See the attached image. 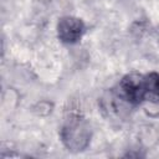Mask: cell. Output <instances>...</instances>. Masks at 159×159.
Returning <instances> with one entry per match:
<instances>
[{"label":"cell","mask_w":159,"mask_h":159,"mask_svg":"<svg viewBox=\"0 0 159 159\" xmlns=\"http://www.w3.org/2000/svg\"><path fill=\"white\" fill-rule=\"evenodd\" d=\"M61 140L71 152H82L91 140V127L88 122L77 112H71L65 117L61 127Z\"/></svg>","instance_id":"obj_1"},{"label":"cell","mask_w":159,"mask_h":159,"mask_svg":"<svg viewBox=\"0 0 159 159\" xmlns=\"http://www.w3.org/2000/svg\"><path fill=\"white\" fill-rule=\"evenodd\" d=\"M119 96L132 106H137L144 101L145 84L144 76L132 72L125 75L119 83Z\"/></svg>","instance_id":"obj_2"},{"label":"cell","mask_w":159,"mask_h":159,"mask_svg":"<svg viewBox=\"0 0 159 159\" xmlns=\"http://www.w3.org/2000/svg\"><path fill=\"white\" fill-rule=\"evenodd\" d=\"M84 24L75 16H63L57 22V36L63 43H76L84 34Z\"/></svg>","instance_id":"obj_3"},{"label":"cell","mask_w":159,"mask_h":159,"mask_svg":"<svg viewBox=\"0 0 159 159\" xmlns=\"http://www.w3.org/2000/svg\"><path fill=\"white\" fill-rule=\"evenodd\" d=\"M144 84H145V97L144 101L148 102L147 109L148 113L155 111V116L159 114V73L150 72L144 76Z\"/></svg>","instance_id":"obj_4"},{"label":"cell","mask_w":159,"mask_h":159,"mask_svg":"<svg viewBox=\"0 0 159 159\" xmlns=\"http://www.w3.org/2000/svg\"><path fill=\"white\" fill-rule=\"evenodd\" d=\"M158 41H159V31H158Z\"/></svg>","instance_id":"obj_5"}]
</instances>
